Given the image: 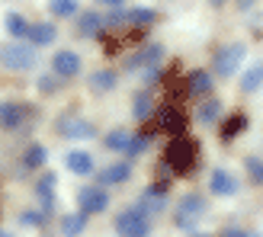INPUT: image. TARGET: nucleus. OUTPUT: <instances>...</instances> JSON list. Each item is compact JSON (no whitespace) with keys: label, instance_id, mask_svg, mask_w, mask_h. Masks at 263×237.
Wrapping results in <instances>:
<instances>
[{"label":"nucleus","instance_id":"nucleus-2","mask_svg":"<svg viewBox=\"0 0 263 237\" xmlns=\"http://www.w3.org/2000/svg\"><path fill=\"white\" fill-rule=\"evenodd\" d=\"M244 58H247V45H244V42H228V45H221V48L215 51L212 71H215L218 77H231V74L244 64Z\"/></svg>","mask_w":263,"mask_h":237},{"label":"nucleus","instance_id":"nucleus-12","mask_svg":"<svg viewBox=\"0 0 263 237\" xmlns=\"http://www.w3.org/2000/svg\"><path fill=\"white\" fill-rule=\"evenodd\" d=\"M132 176V167L128 164H109L106 170L100 173V186H119Z\"/></svg>","mask_w":263,"mask_h":237},{"label":"nucleus","instance_id":"nucleus-9","mask_svg":"<svg viewBox=\"0 0 263 237\" xmlns=\"http://www.w3.org/2000/svg\"><path fill=\"white\" fill-rule=\"evenodd\" d=\"M58 131L64 138H93V125L84 122V118H77V115H64L58 122Z\"/></svg>","mask_w":263,"mask_h":237},{"label":"nucleus","instance_id":"nucleus-34","mask_svg":"<svg viewBox=\"0 0 263 237\" xmlns=\"http://www.w3.org/2000/svg\"><path fill=\"white\" fill-rule=\"evenodd\" d=\"M225 237H260V234H244V231H231V234H225Z\"/></svg>","mask_w":263,"mask_h":237},{"label":"nucleus","instance_id":"nucleus-29","mask_svg":"<svg viewBox=\"0 0 263 237\" xmlns=\"http://www.w3.org/2000/svg\"><path fill=\"white\" fill-rule=\"evenodd\" d=\"M221 115V106H218V100L215 103H205V106L199 109V122H205V125H212L215 118Z\"/></svg>","mask_w":263,"mask_h":237},{"label":"nucleus","instance_id":"nucleus-16","mask_svg":"<svg viewBox=\"0 0 263 237\" xmlns=\"http://www.w3.org/2000/svg\"><path fill=\"white\" fill-rule=\"evenodd\" d=\"M164 58V45H148V48H141L135 61H132V68H151V64H157Z\"/></svg>","mask_w":263,"mask_h":237},{"label":"nucleus","instance_id":"nucleus-27","mask_svg":"<svg viewBox=\"0 0 263 237\" xmlns=\"http://www.w3.org/2000/svg\"><path fill=\"white\" fill-rule=\"evenodd\" d=\"M161 122L174 131V135H183V118L177 115V109H164V115H161Z\"/></svg>","mask_w":263,"mask_h":237},{"label":"nucleus","instance_id":"nucleus-6","mask_svg":"<svg viewBox=\"0 0 263 237\" xmlns=\"http://www.w3.org/2000/svg\"><path fill=\"white\" fill-rule=\"evenodd\" d=\"M202 212H205L202 195H186V199L177 205V225L180 228H193L196 218H202Z\"/></svg>","mask_w":263,"mask_h":237},{"label":"nucleus","instance_id":"nucleus-25","mask_svg":"<svg viewBox=\"0 0 263 237\" xmlns=\"http://www.w3.org/2000/svg\"><path fill=\"white\" fill-rule=\"evenodd\" d=\"M128 19L135 23V26H151V23L157 19V13H154V10H144V7H138V10H128Z\"/></svg>","mask_w":263,"mask_h":237},{"label":"nucleus","instance_id":"nucleus-32","mask_svg":"<svg viewBox=\"0 0 263 237\" xmlns=\"http://www.w3.org/2000/svg\"><path fill=\"white\" fill-rule=\"evenodd\" d=\"M144 148H148V135H141V138L132 135V141H128V154H141Z\"/></svg>","mask_w":263,"mask_h":237},{"label":"nucleus","instance_id":"nucleus-21","mask_svg":"<svg viewBox=\"0 0 263 237\" xmlns=\"http://www.w3.org/2000/svg\"><path fill=\"white\" fill-rule=\"evenodd\" d=\"M128 141H132V135H128V131H109V135H106V148L109 151H128Z\"/></svg>","mask_w":263,"mask_h":237},{"label":"nucleus","instance_id":"nucleus-30","mask_svg":"<svg viewBox=\"0 0 263 237\" xmlns=\"http://www.w3.org/2000/svg\"><path fill=\"white\" fill-rule=\"evenodd\" d=\"M42 164H45V148L42 144H32L26 151V167H42Z\"/></svg>","mask_w":263,"mask_h":237},{"label":"nucleus","instance_id":"nucleus-14","mask_svg":"<svg viewBox=\"0 0 263 237\" xmlns=\"http://www.w3.org/2000/svg\"><path fill=\"white\" fill-rule=\"evenodd\" d=\"M68 170L77 176H87V173H93V157H90L87 151H71L68 154Z\"/></svg>","mask_w":263,"mask_h":237},{"label":"nucleus","instance_id":"nucleus-4","mask_svg":"<svg viewBox=\"0 0 263 237\" xmlns=\"http://www.w3.org/2000/svg\"><path fill=\"white\" fill-rule=\"evenodd\" d=\"M35 61H39L35 45H4L0 48V64L10 71H29V68H35Z\"/></svg>","mask_w":263,"mask_h":237},{"label":"nucleus","instance_id":"nucleus-26","mask_svg":"<svg viewBox=\"0 0 263 237\" xmlns=\"http://www.w3.org/2000/svg\"><path fill=\"white\" fill-rule=\"evenodd\" d=\"M244 170L251 173V180L257 183V186H263V161H260V157H247V161H244Z\"/></svg>","mask_w":263,"mask_h":237},{"label":"nucleus","instance_id":"nucleus-13","mask_svg":"<svg viewBox=\"0 0 263 237\" xmlns=\"http://www.w3.org/2000/svg\"><path fill=\"white\" fill-rule=\"evenodd\" d=\"M84 228H87V215H84V212L61 215V237H81Z\"/></svg>","mask_w":263,"mask_h":237},{"label":"nucleus","instance_id":"nucleus-17","mask_svg":"<svg viewBox=\"0 0 263 237\" xmlns=\"http://www.w3.org/2000/svg\"><path fill=\"white\" fill-rule=\"evenodd\" d=\"M260 87H263V64H254V68L241 77V90L244 93H257Z\"/></svg>","mask_w":263,"mask_h":237},{"label":"nucleus","instance_id":"nucleus-22","mask_svg":"<svg viewBox=\"0 0 263 237\" xmlns=\"http://www.w3.org/2000/svg\"><path fill=\"white\" fill-rule=\"evenodd\" d=\"M35 189H39V199H42V205L48 208V205H51V192H55V176L45 173L42 180H39V186H35Z\"/></svg>","mask_w":263,"mask_h":237},{"label":"nucleus","instance_id":"nucleus-11","mask_svg":"<svg viewBox=\"0 0 263 237\" xmlns=\"http://www.w3.org/2000/svg\"><path fill=\"white\" fill-rule=\"evenodd\" d=\"M26 118V106L20 103H0V125L4 128H20Z\"/></svg>","mask_w":263,"mask_h":237},{"label":"nucleus","instance_id":"nucleus-33","mask_svg":"<svg viewBox=\"0 0 263 237\" xmlns=\"http://www.w3.org/2000/svg\"><path fill=\"white\" fill-rule=\"evenodd\" d=\"M39 90H42V93H55L58 81H55V77H42V81H39Z\"/></svg>","mask_w":263,"mask_h":237},{"label":"nucleus","instance_id":"nucleus-36","mask_svg":"<svg viewBox=\"0 0 263 237\" xmlns=\"http://www.w3.org/2000/svg\"><path fill=\"white\" fill-rule=\"evenodd\" d=\"M212 4H215V7H221V4H225V0H212Z\"/></svg>","mask_w":263,"mask_h":237},{"label":"nucleus","instance_id":"nucleus-3","mask_svg":"<svg viewBox=\"0 0 263 237\" xmlns=\"http://www.w3.org/2000/svg\"><path fill=\"white\" fill-rule=\"evenodd\" d=\"M112 228H116L119 237H148L151 234V221H148V215H141L138 208L132 205V208H125V212L116 215Z\"/></svg>","mask_w":263,"mask_h":237},{"label":"nucleus","instance_id":"nucleus-28","mask_svg":"<svg viewBox=\"0 0 263 237\" xmlns=\"http://www.w3.org/2000/svg\"><path fill=\"white\" fill-rule=\"evenodd\" d=\"M244 125H247V118H244V115H231V122H228L225 128H221V138H225V141H231V138L238 135V131H241Z\"/></svg>","mask_w":263,"mask_h":237},{"label":"nucleus","instance_id":"nucleus-19","mask_svg":"<svg viewBox=\"0 0 263 237\" xmlns=\"http://www.w3.org/2000/svg\"><path fill=\"white\" fill-rule=\"evenodd\" d=\"M90 87H93L97 93H106V90L116 87V74L112 71H97L93 77H90Z\"/></svg>","mask_w":263,"mask_h":237},{"label":"nucleus","instance_id":"nucleus-37","mask_svg":"<svg viewBox=\"0 0 263 237\" xmlns=\"http://www.w3.org/2000/svg\"><path fill=\"white\" fill-rule=\"evenodd\" d=\"M0 237H10V234H4V231H0Z\"/></svg>","mask_w":263,"mask_h":237},{"label":"nucleus","instance_id":"nucleus-7","mask_svg":"<svg viewBox=\"0 0 263 237\" xmlns=\"http://www.w3.org/2000/svg\"><path fill=\"white\" fill-rule=\"evenodd\" d=\"M164 205H167V195H164V186H151L148 192H141L138 195V202H135V208L141 215H157V212H164Z\"/></svg>","mask_w":263,"mask_h":237},{"label":"nucleus","instance_id":"nucleus-23","mask_svg":"<svg viewBox=\"0 0 263 237\" xmlns=\"http://www.w3.org/2000/svg\"><path fill=\"white\" fill-rule=\"evenodd\" d=\"M7 32L10 35H26V32H29V23H26L23 16H20V13H10V16H7Z\"/></svg>","mask_w":263,"mask_h":237},{"label":"nucleus","instance_id":"nucleus-8","mask_svg":"<svg viewBox=\"0 0 263 237\" xmlns=\"http://www.w3.org/2000/svg\"><path fill=\"white\" fill-rule=\"evenodd\" d=\"M51 68H55V74L61 81H71V77L81 74V58H77L74 51H58V55L51 58Z\"/></svg>","mask_w":263,"mask_h":237},{"label":"nucleus","instance_id":"nucleus-24","mask_svg":"<svg viewBox=\"0 0 263 237\" xmlns=\"http://www.w3.org/2000/svg\"><path fill=\"white\" fill-rule=\"evenodd\" d=\"M48 10L55 13V16H74V13H77V0H51Z\"/></svg>","mask_w":263,"mask_h":237},{"label":"nucleus","instance_id":"nucleus-10","mask_svg":"<svg viewBox=\"0 0 263 237\" xmlns=\"http://www.w3.org/2000/svg\"><path fill=\"white\" fill-rule=\"evenodd\" d=\"M209 183H212V192L215 195H234L238 192V180H234L228 170H212V176H209Z\"/></svg>","mask_w":263,"mask_h":237},{"label":"nucleus","instance_id":"nucleus-38","mask_svg":"<svg viewBox=\"0 0 263 237\" xmlns=\"http://www.w3.org/2000/svg\"><path fill=\"white\" fill-rule=\"evenodd\" d=\"M193 237H205V234H193Z\"/></svg>","mask_w":263,"mask_h":237},{"label":"nucleus","instance_id":"nucleus-1","mask_svg":"<svg viewBox=\"0 0 263 237\" xmlns=\"http://www.w3.org/2000/svg\"><path fill=\"white\" fill-rule=\"evenodd\" d=\"M167 164H170L174 173H190L196 167V144L186 135H177L167 144Z\"/></svg>","mask_w":263,"mask_h":237},{"label":"nucleus","instance_id":"nucleus-20","mask_svg":"<svg viewBox=\"0 0 263 237\" xmlns=\"http://www.w3.org/2000/svg\"><path fill=\"white\" fill-rule=\"evenodd\" d=\"M77 29H81L84 35H97L103 29V19L100 13H87V16H81V23H77Z\"/></svg>","mask_w":263,"mask_h":237},{"label":"nucleus","instance_id":"nucleus-18","mask_svg":"<svg viewBox=\"0 0 263 237\" xmlns=\"http://www.w3.org/2000/svg\"><path fill=\"white\" fill-rule=\"evenodd\" d=\"M209 90H212V74H209V71H196L190 77V93L202 96V93H209Z\"/></svg>","mask_w":263,"mask_h":237},{"label":"nucleus","instance_id":"nucleus-5","mask_svg":"<svg viewBox=\"0 0 263 237\" xmlns=\"http://www.w3.org/2000/svg\"><path fill=\"white\" fill-rule=\"evenodd\" d=\"M106 208H109V192L103 186H87L81 192V212L84 215H100V212H106Z\"/></svg>","mask_w":263,"mask_h":237},{"label":"nucleus","instance_id":"nucleus-35","mask_svg":"<svg viewBox=\"0 0 263 237\" xmlns=\"http://www.w3.org/2000/svg\"><path fill=\"white\" fill-rule=\"evenodd\" d=\"M100 4H106V7H122L125 0H100Z\"/></svg>","mask_w":263,"mask_h":237},{"label":"nucleus","instance_id":"nucleus-15","mask_svg":"<svg viewBox=\"0 0 263 237\" xmlns=\"http://www.w3.org/2000/svg\"><path fill=\"white\" fill-rule=\"evenodd\" d=\"M26 35H29L32 45H51L58 32H55V26H51V23H35V26H29V32H26Z\"/></svg>","mask_w":263,"mask_h":237},{"label":"nucleus","instance_id":"nucleus-31","mask_svg":"<svg viewBox=\"0 0 263 237\" xmlns=\"http://www.w3.org/2000/svg\"><path fill=\"white\" fill-rule=\"evenodd\" d=\"M135 118H148L151 115V96L148 93H141V96H135Z\"/></svg>","mask_w":263,"mask_h":237}]
</instances>
